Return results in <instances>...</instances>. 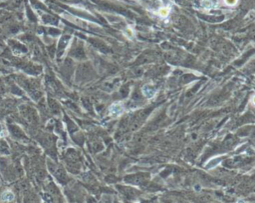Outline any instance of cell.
I'll list each match as a JSON object with an SVG mask.
<instances>
[{"instance_id": "cell-3", "label": "cell", "mask_w": 255, "mask_h": 203, "mask_svg": "<svg viewBox=\"0 0 255 203\" xmlns=\"http://www.w3.org/2000/svg\"><path fill=\"white\" fill-rule=\"evenodd\" d=\"M13 198H14V195H13V193H11L10 191L4 192L3 195H2V199L4 201H11Z\"/></svg>"}, {"instance_id": "cell-4", "label": "cell", "mask_w": 255, "mask_h": 203, "mask_svg": "<svg viewBox=\"0 0 255 203\" xmlns=\"http://www.w3.org/2000/svg\"><path fill=\"white\" fill-rule=\"evenodd\" d=\"M168 9H160L159 10V14L162 16H167L168 15Z\"/></svg>"}, {"instance_id": "cell-6", "label": "cell", "mask_w": 255, "mask_h": 203, "mask_svg": "<svg viewBox=\"0 0 255 203\" xmlns=\"http://www.w3.org/2000/svg\"><path fill=\"white\" fill-rule=\"evenodd\" d=\"M252 102H253V104H255V96H254L253 99H252Z\"/></svg>"}, {"instance_id": "cell-2", "label": "cell", "mask_w": 255, "mask_h": 203, "mask_svg": "<svg viewBox=\"0 0 255 203\" xmlns=\"http://www.w3.org/2000/svg\"><path fill=\"white\" fill-rule=\"evenodd\" d=\"M143 93L145 94V96H147L149 98L153 97L155 93V90L153 86H150V85H145L144 88H143Z\"/></svg>"}, {"instance_id": "cell-1", "label": "cell", "mask_w": 255, "mask_h": 203, "mask_svg": "<svg viewBox=\"0 0 255 203\" xmlns=\"http://www.w3.org/2000/svg\"><path fill=\"white\" fill-rule=\"evenodd\" d=\"M123 110H124V108H123L121 103H116V104H113L110 108V113L112 115H115V116H118L122 114Z\"/></svg>"}, {"instance_id": "cell-5", "label": "cell", "mask_w": 255, "mask_h": 203, "mask_svg": "<svg viewBox=\"0 0 255 203\" xmlns=\"http://www.w3.org/2000/svg\"><path fill=\"white\" fill-rule=\"evenodd\" d=\"M225 2L229 4V5H233V4L236 2V0H225Z\"/></svg>"}]
</instances>
